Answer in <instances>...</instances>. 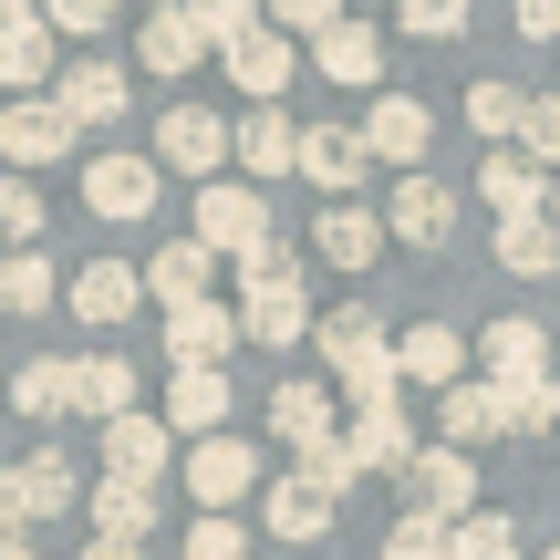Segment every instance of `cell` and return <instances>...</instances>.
I'll return each instance as SVG.
<instances>
[{
  "instance_id": "e0dca14e",
  "label": "cell",
  "mask_w": 560,
  "mask_h": 560,
  "mask_svg": "<svg viewBox=\"0 0 560 560\" xmlns=\"http://www.w3.org/2000/svg\"><path fill=\"white\" fill-rule=\"evenodd\" d=\"M342 457H353V478H363V467H395V478H405V457H416V436H405V405H353V425H342Z\"/></svg>"
},
{
  "instance_id": "f546056e",
  "label": "cell",
  "mask_w": 560,
  "mask_h": 560,
  "mask_svg": "<svg viewBox=\"0 0 560 560\" xmlns=\"http://www.w3.org/2000/svg\"><path fill=\"white\" fill-rule=\"evenodd\" d=\"M136 301L145 291H136V270H125V260H83L73 270V312L83 322H136Z\"/></svg>"
},
{
  "instance_id": "bcb514c9",
  "label": "cell",
  "mask_w": 560,
  "mask_h": 560,
  "mask_svg": "<svg viewBox=\"0 0 560 560\" xmlns=\"http://www.w3.org/2000/svg\"><path fill=\"white\" fill-rule=\"evenodd\" d=\"M270 21H280V32H332V21H342V0H270Z\"/></svg>"
},
{
  "instance_id": "44dd1931",
  "label": "cell",
  "mask_w": 560,
  "mask_h": 560,
  "mask_svg": "<svg viewBox=\"0 0 560 560\" xmlns=\"http://www.w3.org/2000/svg\"><path fill=\"white\" fill-rule=\"evenodd\" d=\"M478 363H488V384H529V374H560V363H550V332H540V322H488Z\"/></svg>"
},
{
  "instance_id": "8fae6325",
  "label": "cell",
  "mask_w": 560,
  "mask_h": 560,
  "mask_svg": "<svg viewBox=\"0 0 560 560\" xmlns=\"http://www.w3.org/2000/svg\"><path fill=\"white\" fill-rule=\"evenodd\" d=\"M395 384H425V395L467 384V342L446 332V322H405L395 332Z\"/></svg>"
},
{
  "instance_id": "d6a6232c",
  "label": "cell",
  "mask_w": 560,
  "mask_h": 560,
  "mask_svg": "<svg viewBox=\"0 0 560 560\" xmlns=\"http://www.w3.org/2000/svg\"><path fill=\"white\" fill-rule=\"evenodd\" d=\"M11 405H21V416H32V425H52V416H73V363H62V353H42V363H21V374H11Z\"/></svg>"
},
{
  "instance_id": "9a60e30c",
  "label": "cell",
  "mask_w": 560,
  "mask_h": 560,
  "mask_svg": "<svg viewBox=\"0 0 560 560\" xmlns=\"http://www.w3.org/2000/svg\"><path fill=\"white\" fill-rule=\"evenodd\" d=\"M166 446H177V436H166V425L136 405V416H115V425H104V478H136V488H156V478H166Z\"/></svg>"
},
{
  "instance_id": "f6af8a7d",
  "label": "cell",
  "mask_w": 560,
  "mask_h": 560,
  "mask_svg": "<svg viewBox=\"0 0 560 560\" xmlns=\"http://www.w3.org/2000/svg\"><path fill=\"white\" fill-rule=\"evenodd\" d=\"M187 560H249L240 520H198V529H187Z\"/></svg>"
},
{
  "instance_id": "f1b7e54d",
  "label": "cell",
  "mask_w": 560,
  "mask_h": 560,
  "mask_svg": "<svg viewBox=\"0 0 560 560\" xmlns=\"http://www.w3.org/2000/svg\"><path fill=\"white\" fill-rule=\"evenodd\" d=\"M478 198L499 208V219H540V208H550V187H540V166H529V156H509V145H499V156L478 166Z\"/></svg>"
},
{
  "instance_id": "681fc988",
  "label": "cell",
  "mask_w": 560,
  "mask_h": 560,
  "mask_svg": "<svg viewBox=\"0 0 560 560\" xmlns=\"http://www.w3.org/2000/svg\"><path fill=\"white\" fill-rule=\"evenodd\" d=\"M83 560H136V550H125V540H83Z\"/></svg>"
},
{
  "instance_id": "816d5d0a",
  "label": "cell",
  "mask_w": 560,
  "mask_h": 560,
  "mask_svg": "<svg viewBox=\"0 0 560 560\" xmlns=\"http://www.w3.org/2000/svg\"><path fill=\"white\" fill-rule=\"evenodd\" d=\"M21 11H42V0H0V21H21Z\"/></svg>"
},
{
  "instance_id": "6da1fadb",
  "label": "cell",
  "mask_w": 560,
  "mask_h": 560,
  "mask_svg": "<svg viewBox=\"0 0 560 560\" xmlns=\"http://www.w3.org/2000/svg\"><path fill=\"white\" fill-rule=\"evenodd\" d=\"M198 249H208V260H240V280L291 270V249H280L260 187H240V177H208V187H198Z\"/></svg>"
},
{
  "instance_id": "3957f363",
  "label": "cell",
  "mask_w": 560,
  "mask_h": 560,
  "mask_svg": "<svg viewBox=\"0 0 560 560\" xmlns=\"http://www.w3.org/2000/svg\"><path fill=\"white\" fill-rule=\"evenodd\" d=\"M229 322H240V342H270L280 353V342H301L322 312H312V291H301V270H260V280H240V312Z\"/></svg>"
},
{
  "instance_id": "f35d334b",
  "label": "cell",
  "mask_w": 560,
  "mask_h": 560,
  "mask_svg": "<svg viewBox=\"0 0 560 560\" xmlns=\"http://www.w3.org/2000/svg\"><path fill=\"white\" fill-rule=\"evenodd\" d=\"M499 405H509V436H550V425H560V374L499 384Z\"/></svg>"
},
{
  "instance_id": "e575fe53",
  "label": "cell",
  "mask_w": 560,
  "mask_h": 560,
  "mask_svg": "<svg viewBox=\"0 0 560 560\" xmlns=\"http://www.w3.org/2000/svg\"><path fill=\"white\" fill-rule=\"evenodd\" d=\"M499 260L520 270V280H550L560 270V229L550 219H499Z\"/></svg>"
},
{
  "instance_id": "8d00e7d4",
  "label": "cell",
  "mask_w": 560,
  "mask_h": 560,
  "mask_svg": "<svg viewBox=\"0 0 560 560\" xmlns=\"http://www.w3.org/2000/svg\"><path fill=\"white\" fill-rule=\"evenodd\" d=\"M520 83H499V73H478V83H467V125H478V136L488 145H509V136H520Z\"/></svg>"
},
{
  "instance_id": "2e32d148",
  "label": "cell",
  "mask_w": 560,
  "mask_h": 560,
  "mask_svg": "<svg viewBox=\"0 0 560 560\" xmlns=\"http://www.w3.org/2000/svg\"><path fill=\"white\" fill-rule=\"evenodd\" d=\"M219 52H229V83H240L249 104H280V94H291V73H301L280 32H240V42H219Z\"/></svg>"
},
{
  "instance_id": "74e56055",
  "label": "cell",
  "mask_w": 560,
  "mask_h": 560,
  "mask_svg": "<svg viewBox=\"0 0 560 560\" xmlns=\"http://www.w3.org/2000/svg\"><path fill=\"white\" fill-rule=\"evenodd\" d=\"M0 312H52V260H42V249H11V260H0Z\"/></svg>"
},
{
  "instance_id": "9c48e42d",
  "label": "cell",
  "mask_w": 560,
  "mask_h": 560,
  "mask_svg": "<svg viewBox=\"0 0 560 560\" xmlns=\"http://www.w3.org/2000/svg\"><path fill=\"white\" fill-rule=\"evenodd\" d=\"M229 342H240L229 301H177V312H166V353H177V374H219Z\"/></svg>"
},
{
  "instance_id": "cb8c5ba5",
  "label": "cell",
  "mask_w": 560,
  "mask_h": 560,
  "mask_svg": "<svg viewBox=\"0 0 560 560\" xmlns=\"http://www.w3.org/2000/svg\"><path fill=\"white\" fill-rule=\"evenodd\" d=\"M312 249H322L332 270H374V260H384V219H374V208H322Z\"/></svg>"
},
{
  "instance_id": "5bb4252c",
  "label": "cell",
  "mask_w": 560,
  "mask_h": 560,
  "mask_svg": "<svg viewBox=\"0 0 560 560\" xmlns=\"http://www.w3.org/2000/svg\"><path fill=\"white\" fill-rule=\"evenodd\" d=\"M446 229H457V198H446V187L416 166V177H405L395 198H384V240H416V249H436Z\"/></svg>"
},
{
  "instance_id": "4fadbf2b",
  "label": "cell",
  "mask_w": 560,
  "mask_h": 560,
  "mask_svg": "<svg viewBox=\"0 0 560 560\" xmlns=\"http://www.w3.org/2000/svg\"><path fill=\"white\" fill-rule=\"evenodd\" d=\"M425 145H436V115H425L416 94H374V115H363V156H395L405 177H416Z\"/></svg>"
},
{
  "instance_id": "8992f818",
  "label": "cell",
  "mask_w": 560,
  "mask_h": 560,
  "mask_svg": "<svg viewBox=\"0 0 560 560\" xmlns=\"http://www.w3.org/2000/svg\"><path fill=\"white\" fill-rule=\"evenodd\" d=\"M156 156H83V208L94 219H145L156 208Z\"/></svg>"
},
{
  "instance_id": "7dc6e473",
  "label": "cell",
  "mask_w": 560,
  "mask_h": 560,
  "mask_svg": "<svg viewBox=\"0 0 560 560\" xmlns=\"http://www.w3.org/2000/svg\"><path fill=\"white\" fill-rule=\"evenodd\" d=\"M520 32L529 42H560V0H520Z\"/></svg>"
},
{
  "instance_id": "603a6c76",
  "label": "cell",
  "mask_w": 560,
  "mask_h": 560,
  "mask_svg": "<svg viewBox=\"0 0 560 560\" xmlns=\"http://www.w3.org/2000/svg\"><path fill=\"white\" fill-rule=\"evenodd\" d=\"M270 436L291 446V457L332 446V395H322V384H280V395H270Z\"/></svg>"
},
{
  "instance_id": "ba28073f",
  "label": "cell",
  "mask_w": 560,
  "mask_h": 560,
  "mask_svg": "<svg viewBox=\"0 0 560 560\" xmlns=\"http://www.w3.org/2000/svg\"><path fill=\"white\" fill-rule=\"evenodd\" d=\"M52 115L73 125V136L125 125V73H115V62H73V73H52Z\"/></svg>"
},
{
  "instance_id": "d6986e66",
  "label": "cell",
  "mask_w": 560,
  "mask_h": 560,
  "mask_svg": "<svg viewBox=\"0 0 560 560\" xmlns=\"http://www.w3.org/2000/svg\"><path fill=\"white\" fill-rule=\"evenodd\" d=\"M312 73L342 83V94H363V83H384V42L363 32V21H332V32L312 42Z\"/></svg>"
},
{
  "instance_id": "5b68a950",
  "label": "cell",
  "mask_w": 560,
  "mask_h": 560,
  "mask_svg": "<svg viewBox=\"0 0 560 560\" xmlns=\"http://www.w3.org/2000/svg\"><path fill=\"white\" fill-rule=\"evenodd\" d=\"M166 166L208 187V177L229 166V125L208 115V104H166V115H156V177H166Z\"/></svg>"
},
{
  "instance_id": "4dcf8cb0",
  "label": "cell",
  "mask_w": 560,
  "mask_h": 560,
  "mask_svg": "<svg viewBox=\"0 0 560 560\" xmlns=\"http://www.w3.org/2000/svg\"><path fill=\"white\" fill-rule=\"evenodd\" d=\"M11 478H21V520H62V509L83 499V478H73V457H52V446H42V457H21Z\"/></svg>"
},
{
  "instance_id": "7bdbcfd3",
  "label": "cell",
  "mask_w": 560,
  "mask_h": 560,
  "mask_svg": "<svg viewBox=\"0 0 560 560\" xmlns=\"http://www.w3.org/2000/svg\"><path fill=\"white\" fill-rule=\"evenodd\" d=\"M395 21H405L416 42H457V32H467V0H405Z\"/></svg>"
},
{
  "instance_id": "ee69618b",
  "label": "cell",
  "mask_w": 560,
  "mask_h": 560,
  "mask_svg": "<svg viewBox=\"0 0 560 560\" xmlns=\"http://www.w3.org/2000/svg\"><path fill=\"white\" fill-rule=\"evenodd\" d=\"M384 560H446V529H436V520H416V509H405V520L384 529Z\"/></svg>"
},
{
  "instance_id": "4316f807",
  "label": "cell",
  "mask_w": 560,
  "mask_h": 560,
  "mask_svg": "<svg viewBox=\"0 0 560 560\" xmlns=\"http://www.w3.org/2000/svg\"><path fill=\"white\" fill-rule=\"evenodd\" d=\"M62 62H52V32H42V11H21V21H0V83L11 94H32V83H52Z\"/></svg>"
},
{
  "instance_id": "c3c4849f",
  "label": "cell",
  "mask_w": 560,
  "mask_h": 560,
  "mask_svg": "<svg viewBox=\"0 0 560 560\" xmlns=\"http://www.w3.org/2000/svg\"><path fill=\"white\" fill-rule=\"evenodd\" d=\"M0 529H21V478L0 467Z\"/></svg>"
},
{
  "instance_id": "b9f144b4",
  "label": "cell",
  "mask_w": 560,
  "mask_h": 560,
  "mask_svg": "<svg viewBox=\"0 0 560 560\" xmlns=\"http://www.w3.org/2000/svg\"><path fill=\"white\" fill-rule=\"evenodd\" d=\"M104 21H115V0H42V32H52V42H62V32H73V42H94Z\"/></svg>"
},
{
  "instance_id": "484cf974",
  "label": "cell",
  "mask_w": 560,
  "mask_h": 560,
  "mask_svg": "<svg viewBox=\"0 0 560 560\" xmlns=\"http://www.w3.org/2000/svg\"><path fill=\"white\" fill-rule=\"evenodd\" d=\"M208 270H219V260H208V249H198V240H166V249H156V260H145V270H136V291H156V301H166V312H177V301H208Z\"/></svg>"
},
{
  "instance_id": "7c38bea8",
  "label": "cell",
  "mask_w": 560,
  "mask_h": 560,
  "mask_svg": "<svg viewBox=\"0 0 560 560\" xmlns=\"http://www.w3.org/2000/svg\"><path fill=\"white\" fill-rule=\"evenodd\" d=\"M332 488H312V478H301V467H291V478H260V520H270V540H322V529H332Z\"/></svg>"
},
{
  "instance_id": "d4e9b609",
  "label": "cell",
  "mask_w": 560,
  "mask_h": 560,
  "mask_svg": "<svg viewBox=\"0 0 560 560\" xmlns=\"http://www.w3.org/2000/svg\"><path fill=\"white\" fill-rule=\"evenodd\" d=\"M436 425H446V446H478V436H509V405H499V384H446L436 395Z\"/></svg>"
},
{
  "instance_id": "7402d4cb",
  "label": "cell",
  "mask_w": 560,
  "mask_h": 560,
  "mask_svg": "<svg viewBox=\"0 0 560 560\" xmlns=\"http://www.w3.org/2000/svg\"><path fill=\"white\" fill-rule=\"evenodd\" d=\"M291 145H301V125L280 115V104H249V125L229 136V156H240L249 187H260V177H291Z\"/></svg>"
},
{
  "instance_id": "52a82bcc",
  "label": "cell",
  "mask_w": 560,
  "mask_h": 560,
  "mask_svg": "<svg viewBox=\"0 0 560 560\" xmlns=\"http://www.w3.org/2000/svg\"><path fill=\"white\" fill-rule=\"evenodd\" d=\"M405 488H416V520H436V529H457L467 509H478V478H467L457 446H425V457H405Z\"/></svg>"
},
{
  "instance_id": "836d02e7",
  "label": "cell",
  "mask_w": 560,
  "mask_h": 560,
  "mask_svg": "<svg viewBox=\"0 0 560 560\" xmlns=\"http://www.w3.org/2000/svg\"><path fill=\"white\" fill-rule=\"evenodd\" d=\"M198 52H208V42H198V21H187V0H177V11H145V42H136L145 73H187Z\"/></svg>"
},
{
  "instance_id": "db71d44e",
  "label": "cell",
  "mask_w": 560,
  "mask_h": 560,
  "mask_svg": "<svg viewBox=\"0 0 560 560\" xmlns=\"http://www.w3.org/2000/svg\"><path fill=\"white\" fill-rule=\"evenodd\" d=\"M550 560H560V550H550Z\"/></svg>"
},
{
  "instance_id": "ffe728a7",
  "label": "cell",
  "mask_w": 560,
  "mask_h": 560,
  "mask_svg": "<svg viewBox=\"0 0 560 560\" xmlns=\"http://www.w3.org/2000/svg\"><path fill=\"white\" fill-rule=\"evenodd\" d=\"M291 166L322 187V198H342V187H363V166H374V156H363V136H342V125H312V136L291 145Z\"/></svg>"
},
{
  "instance_id": "1f68e13d",
  "label": "cell",
  "mask_w": 560,
  "mask_h": 560,
  "mask_svg": "<svg viewBox=\"0 0 560 560\" xmlns=\"http://www.w3.org/2000/svg\"><path fill=\"white\" fill-rule=\"evenodd\" d=\"M73 405H83V416H104V425H115V416H136V363H125V353L73 363Z\"/></svg>"
},
{
  "instance_id": "f907efd6",
  "label": "cell",
  "mask_w": 560,
  "mask_h": 560,
  "mask_svg": "<svg viewBox=\"0 0 560 560\" xmlns=\"http://www.w3.org/2000/svg\"><path fill=\"white\" fill-rule=\"evenodd\" d=\"M0 560H32V540H21V529H0Z\"/></svg>"
},
{
  "instance_id": "277c9868",
  "label": "cell",
  "mask_w": 560,
  "mask_h": 560,
  "mask_svg": "<svg viewBox=\"0 0 560 560\" xmlns=\"http://www.w3.org/2000/svg\"><path fill=\"white\" fill-rule=\"evenodd\" d=\"M249 488H260V446H249V436H198V446H187V499H198L208 520H229Z\"/></svg>"
},
{
  "instance_id": "ac0fdd59",
  "label": "cell",
  "mask_w": 560,
  "mask_h": 560,
  "mask_svg": "<svg viewBox=\"0 0 560 560\" xmlns=\"http://www.w3.org/2000/svg\"><path fill=\"white\" fill-rule=\"evenodd\" d=\"M166 436H229V374H166Z\"/></svg>"
},
{
  "instance_id": "f5cc1de1",
  "label": "cell",
  "mask_w": 560,
  "mask_h": 560,
  "mask_svg": "<svg viewBox=\"0 0 560 560\" xmlns=\"http://www.w3.org/2000/svg\"><path fill=\"white\" fill-rule=\"evenodd\" d=\"M156 11H177V0H156Z\"/></svg>"
},
{
  "instance_id": "83f0119b",
  "label": "cell",
  "mask_w": 560,
  "mask_h": 560,
  "mask_svg": "<svg viewBox=\"0 0 560 560\" xmlns=\"http://www.w3.org/2000/svg\"><path fill=\"white\" fill-rule=\"evenodd\" d=\"M83 509H94V540H125V550L156 529V488H136V478H104Z\"/></svg>"
},
{
  "instance_id": "d590c367",
  "label": "cell",
  "mask_w": 560,
  "mask_h": 560,
  "mask_svg": "<svg viewBox=\"0 0 560 560\" xmlns=\"http://www.w3.org/2000/svg\"><path fill=\"white\" fill-rule=\"evenodd\" d=\"M446 560H520V520H499V509H467V520L446 529Z\"/></svg>"
},
{
  "instance_id": "ab89813d",
  "label": "cell",
  "mask_w": 560,
  "mask_h": 560,
  "mask_svg": "<svg viewBox=\"0 0 560 560\" xmlns=\"http://www.w3.org/2000/svg\"><path fill=\"white\" fill-rule=\"evenodd\" d=\"M0 249H42V187L0 177Z\"/></svg>"
},
{
  "instance_id": "7a4b0ae2",
  "label": "cell",
  "mask_w": 560,
  "mask_h": 560,
  "mask_svg": "<svg viewBox=\"0 0 560 560\" xmlns=\"http://www.w3.org/2000/svg\"><path fill=\"white\" fill-rule=\"evenodd\" d=\"M312 332H322V353H332V374H342V405H405L384 312H332V322H312Z\"/></svg>"
},
{
  "instance_id": "60d3db41",
  "label": "cell",
  "mask_w": 560,
  "mask_h": 560,
  "mask_svg": "<svg viewBox=\"0 0 560 560\" xmlns=\"http://www.w3.org/2000/svg\"><path fill=\"white\" fill-rule=\"evenodd\" d=\"M520 156H529V166H540V156L560 166V94H529V104H520Z\"/></svg>"
},
{
  "instance_id": "30bf717a",
  "label": "cell",
  "mask_w": 560,
  "mask_h": 560,
  "mask_svg": "<svg viewBox=\"0 0 560 560\" xmlns=\"http://www.w3.org/2000/svg\"><path fill=\"white\" fill-rule=\"evenodd\" d=\"M73 125H62L52 115V104H42V94H21L11 104V115H0V156H11V177H32V166H52V156H73Z\"/></svg>"
}]
</instances>
